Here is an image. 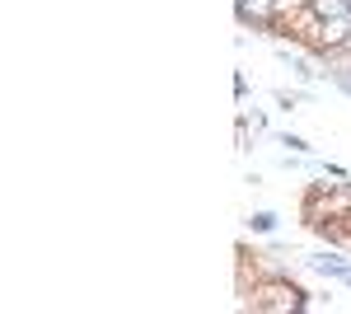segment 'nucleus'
<instances>
[{"mask_svg":"<svg viewBox=\"0 0 351 314\" xmlns=\"http://www.w3.org/2000/svg\"><path fill=\"white\" fill-rule=\"evenodd\" d=\"M243 295V305L248 310H258V314H291L304 305V291L286 277V272H271V277H258L248 291H239Z\"/></svg>","mask_w":351,"mask_h":314,"instance_id":"1","label":"nucleus"},{"mask_svg":"<svg viewBox=\"0 0 351 314\" xmlns=\"http://www.w3.org/2000/svg\"><path fill=\"white\" fill-rule=\"evenodd\" d=\"M276 221H281V216H276V211H253V216H248V221H243V225H248V230H253V235H271V230H276Z\"/></svg>","mask_w":351,"mask_h":314,"instance_id":"5","label":"nucleus"},{"mask_svg":"<svg viewBox=\"0 0 351 314\" xmlns=\"http://www.w3.org/2000/svg\"><path fill=\"white\" fill-rule=\"evenodd\" d=\"M304 47L314 56H328V52H347L351 47V14H337V19H324L304 38Z\"/></svg>","mask_w":351,"mask_h":314,"instance_id":"2","label":"nucleus"},{"mask_svg":"<svg viewBox=\"0 0 351 314\" xmlns=\"http://www.w3.org/2000/svg\"><path fill=\"white\" fill-rule=\"evenodd\" d=\"M276 146H286V155H309V141L295 136V131H281V136H276Z\"/></svg>","mask_w":351,"mask_h":314,"instance_id":"6","label":"nucleus"},{"mask_svg":"<svg viewBox=\"0 0 351 314\" xmlns=\"http://www.w3.org/2000/svg\"><path fill=\"white\" fill-rule=\"evenodd\" d=\"M304 262H309L314 272H324V277H337V282H342V277L351 272V262H347V258H337V254H328V249H324V254H309Z\"/></svg>","mask_w":351,"mask_h":314,"instance_id":"3","label":"nucleus"},{"mask_svg":"<svg viewBox=\"0 0 351 314\" xmlns=\"http://www.w3.org/2000/svg\"><path fill=\"white\" fill-rule=\"evenodd\" d=\"M271 99H276V108H286V113H291V108H300V104H304V94H300V89H276Z\"/></svg>","mask_w":351,"mask_h":314,"instance_id":"8","label":"nucleus"},{"mask_svg":"<svg viewBox=\"0 0 351 314\" xmlns=\"http://www.w3.org/2000/svg\"><path fill=\"white\" fill-rule=\"evenodd\" d=\"M281 61H286V66H291V76H295V80H314V76H324V71H319V66H314V61H309V56L291 52V47H281Z\"/></svg>","mask_w":351,"mask_h":314,"instance_id":"4","label":"nucleus"},{"mask_svg":"<svg viewBox=\"0 0 351 314\" xmlns=\"http://www.w3.org/2000/svg\"><path fill=\"white\" fill-rule=\"evenodd\" d=\"M300 310H309V314H324V310H328V300H319V295H309V291H304V305H300Z\"/></svg>","mask_w":351,"mask_h":314,"instance_id":"9","label":"nucleus"},{"mask_svg":"<svg viewBox=\"0 0 351 314\" xmlns=\"http://www.w3.org/2000/svg\"><path fill=\"white\" fill-rule=\"evenodd\" d=\"M314 10H319V19H337V14H351L347 0H314Z\"/></svg>","mask_w":351,"mask_h":314,"instance_id":"7","label":"nucleus"}]
</instances>
